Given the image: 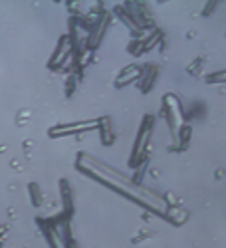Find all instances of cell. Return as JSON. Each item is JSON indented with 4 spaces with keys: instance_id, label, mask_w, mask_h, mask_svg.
I'll list each match as a JSON object with an SVG mask.
<instances>
[{
    "instance_id": "1",
    "label": "cell",
    "mask_w": 226,
    "mask_h": 248,
    "mask_svg": "<svg viewBox=\"0 0 226 248\" xmlns=\"http://www.w3.org/2000/svg\"><path fill=\"white\" fill-rule=\"evenodd\" d=\"M151 125H153V119L147 117L145 121H143L139 133H137L135 145H133V153H131V161H129L131 167H137V165L143 163V159H145V153H143V145H145V143H143V141H147V137H149V133H151Z\"/></svg>"
},
{
    "instance_id": "2",
    "label": "cell",
    "mask_w": 226,
    "mask_h": 248,
    "mask_svg": "<svg viewBox=\"0 0 226 248\" xmlns=\"http://www.w3.org/2000/svg\"><path fill=\"white\" fill-rule=\"evenodd\" d=\"M97 119H91V121H84V123H72V125H58L50 131L52 137H61V135H70V133H79V131H88V129H95L99 127Z\"/></svg>"
},
{
    "instance_id": "3",
    "label": "cell",
    "mask_w": 226,
    "mask_h": 248,
    "mask_svg": "<svg viewBox=\"0 0 226 248\" xmlns=\"http://www.w3.org/2000/svg\"><path fill=\"white\" fill-rule=\"evenodd\" d=\"M141 74H143V70H141L139 66H129V68H125V70L121 72V76H119L117 81H115V86H117V88L127 86V81H135V79H139Z\"/></svg>"
},
{
    "instance_id": "4",
    "label": "cell",
    "mask_w": 226,
    "mask_h": 248,
    "mask_svg": "<svg viewBox=\"0 0 226 248\" xmlns=\"http://www.w3.org/2000/svg\"><path fill=\"white\" fill-rule=\"evenodd\" d=\"M155 78H157V68L149 66V68L143 70V74H141V78H139V79H143V81H141V90H143V92H149L151 86H153V81H155Z\"/></svg>"
},
{
    "instance_id": "5",
    "label": "cell",
    "mask_w": 226,
    "mask_h": 248,
    "mask_svg": "<svg viewBox=\"0 0 226 248\" xmlns=\"http://www.w3.org/2000/svg\"><path fill=\"white\" fill-rule=\"evenodd\" d=\"M207 81H211V84H218V81H226V72H214V74L207 76Z\"/></svg>"
},
{
    "instance_id": "6",
    "label": "cell",
    "mask_w": 226,
    "mask_h": 248,
    "mask_svg": "<svg viewBox=\"0 0 226 248\" xmlns=\"http://www.w3.org/2000/svg\"><path fill=\"white\" fill-rule=\"evenodd\" d=\"M30 191H32V201H34V204L38 206V204H40V193H38V187H36V185H30Z\"/></svg>"
},
{
    "instance_id": "7",
    "label": "cell",
    "mask_w": 226,
    "mask_h": 248,
    "mask_svg": "<svg viewBox=\"0 0 226 248\" xmlns=\"http://www.w3.org/2000/svg\"><path fill=\"white\" fill-rule=\"evenodd\" d=\"M0 248H2V242H0Z\"/></svg>"
}]
</instances>
